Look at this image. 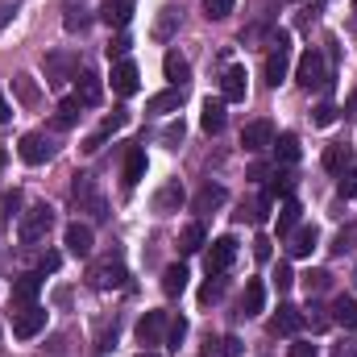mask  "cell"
I'll list each match as a JSON object with an SVG mask.
<instances>
[{
    "label": "cell",
    "instance_id": "obj_13",
    "mask_svg": "<svg viewBox=\"0 0 357 357\" xmlns=\"http://www.w3.org/2000/svg\"><path fill=\"white\" fill-rule=\"evenodd\" d=\"M38 291H42V274H21V278L13 282V307H17V312L29 307V303L38 299Z\"/></svg>",
    "mask_w": 357,
    "mask_h": 357
},
{
    "label": "cell",
    "instance_id": "obj_19",
    "mask_svg": "<svg viewBox=\"0 0 357 357\" xmlns=\"http://www.w3.org/2000/svg\"><path fill=\"white\" fill-rule=\"evenodd\" d=\"M142 178H146V150L129 146V154H125V187H137Z\"/></svg>",
    "mask_w": 357,
    "mask_h": 357
},
{
    "label": "cell",
    "instance_id": "obj_54",
    "mask_svg": "<svg viewBox=\"0 0 357 357\" xmlns=\"http://www.w3.org/2000/svg\"><path fill=\"white\" fill-rule=\"evenodd\" d=\"M59 262H63L59 254H46V258H42V274H46V270H59Z\"/></svg>",
    "mask_w": 357,
    "mask_h": 357
},
{
    "label": "cell",
    "instance_id": "obj_36",
    "mask_svg": "<svg viewBox=\"0 0 357 357\" xmlns=\"http://www.w3.org/2000/svg\"><path fill=\"white\" fill-rule=\"evenodd\" d=\"M13 84H17V96H21V104H29V108L38 104V88H33V79H29V75H17Z\"/></svg>",
    "mask_w": 357,
    "mask_h": 357
},
{
    "label": "cell",
    "instance_id": "obj_12",
    "mask_svg": "<svg viewBox=\"0 0 357 357\" xmlns=\"http://www.w3.org/2000/svg\"><path fill=\"white\" fill-rule=\"evenodd\" d=\"M241 146L245 150H266V146H274V125L270 121H250L245 129H241Z\"/></svg>",
    "mask_w": 357,
    "mask_h": 357
},
{
    "label": "cell",
    "instance_id": "obj_29",
    "mask_svg": "<svg viewBox=\"0 0 357 357\" xmlns=\"http://www.w3.org/2000/svg\"><path fill=\"white\" fill-rule=\"evenodd\" d=\"M175 29H178V8H171V4H167V8L158 13V21H154V38H158V42H167Z\"/></svg>",
    "mask_w": 357,
    "mask_h": 357
},
{
    "label": "cell",
    "instance_id": "obj_3",
    "mask_svg": "<svg viewBox=\"0 0 357 357\" xmlns=\"http://www.w3.org/2000/svg\"><path fill=\"white\" fill-rule=\"evenodd\" d=\"M287 71H291V38L287 33H274V42H270V54H266V84H282L287 79Z\"/></svg>",
    "mask_w": 357,
    "mask_h": 357
},
{
    "label": "cell",
    "instance_id": "obj_43",
    "mask_svg": "<svg viewBox=\"0 0 357 357\" xmlns=\"http://www.w3.org/2000/svg\"><path fill=\"white\" fill-rule=\"evenodd\" d=\"M183 337H187V320H175V324H171V337H167V345H171L175 354H178V345H183Z\"/></svg>",
    "mask_w": 357,
    "mask_h": 357
},
{
    "label": "cell",
    "instance_id": "obj_31",
    "mask_svg": "<svg viewBox=\"0 0 357 357\" xmlns=\"http://www.w3.org/2000/svg\"><path fill=\"white\" fill-rule=\"evenodd\" d=\"M274 154H278V162H287V167L299 162V137H295V133H282V137L274 142Z\"/></svg>",
    "mask_w": 357,
    "mask_h": 357
},
{
    "label": "cell",
    "instance_id": "obj_37",
    "mask_svg": "<svg viewBox=\"0 0 357 357\" xmlns=\"http://www.w3.org/2000/svg\"><path fill=\"white\" fill-rule=\"evenodd\" d=\"M220 295H225V278H208L204 291H199V303H216Z\"/></svg>",
    "mask_w": 357,
    "mask_h": 357
},
{
    "label": "cell",
    "instance_id": "obj_26",
    "mask_svg": "<svg viewBox=\"0 0 357 357\" xmlns=\"http://www.w3.org/2000/svg\"><path fill=\"white\" fill-rule=\"evenodd\" d=\"M316 237H320V233H316V225L295 229V233H291V254H295V258H307V254L316 250Z\"/></svg>",
    "mask_w": 357,
    "mask_h": 357
},
{
    "label": "cell",
    "instance_id": "obj_22",
    "mask_svg": "<svg viewBox=\"0 0 357 357\" xmlns=\"http://www.w3.org/2000/svg\"><path fill=\"white\" fill-rule=\"evenodd\" d=\"M178 204H183V187H178V183H167V187L154 195V212H158V216H171V212H178Z\"/></svg>",
    "mask_w": 357,
    "mask_h": 357
},
{
    "label": "cell",
    "instance_id": "obj_33",
    "mask_svg": "<svg viewBox=\"0 0 357 357\" xmlns=\"http://www.w3.org/2000/svg\"><path fill=\"white\" fill-rule=\"evenodd\" d=\"M162 71H167V79L183 88L187 84V75H191V67H187V59H178V54H167V63H162Z\"/></svg>",
    "mask_w": 357,
    "mask_h": 357
},
{
    "label": "cell",
    "instance_id": "obj_52",
    "mask_svg": "<svg viewBox=\"0 0 357 357\" xmlns=\"http://www.w3.org/2000/svg\"><path fill=\"white\" fill-rule=\"evenodd\" d=\"M250 178H254V183L270 178V167H266V162H254V167H250Z\"/></svg>",
    "mask_w": 357,
    "mask_h": 357
},
{
    "label": "cell",
    "instance_id": "obj_39",
    "mask_svg": "<svg viewBox=\"0 0 357 357\" xmlns=\"http://www.w3.org/2000/svg\"><path fill=\"white\" fill-rule=\"evenodd\" d=\"M291 187H295L291 175H274V183L266 187V199H274V195H291Z\"/></svg>",
    "mask_w": 357,
    "mask_h": 357
},
{
    "label": "cell",
    "instance_id": "obj_21",
    "mask_svg": "<svg viewBox=\"0 0 357 357\" xmlns=\"http://www.w3.org/2000/svg\"><path fill=\"white\" fill-rule=\"evenodd\" d=\"M262 303H266V287H262L258 278H250V282H245V295H241V316H258Z\"/></svg>",
    "mask_w": 357,
    "mask_h": 357
},
{
    "label": "cell",
    "instance_id": "obj_34",
    "mask_svg": "<svg viewBox=\"0 0 357 357\" xmlns=\"http://www.w3.org/2000/svg\"><path fill=\"white\" fill-rule=\"evenodd\" d=\"M345 162H349L345 146H328V150H324V171H333V175H345Z\"/></svg>",
    "mask_w": 357,
    "mask_h": 357
},
{
    "label": "cell",
    "instance_id": "obj_35",
    "mask_svg": "<svg viewBox=\"0 0 357 357\" xmlns=\"http://www.w3.org/2000/svg\"><path fill=\"white\" fill-rule=\"evenodd\" d=\"M233 13V0H204V17L208 21H225Z\"/></svg>",
    "mask_w": 357,
    "mask_h": 357
},
{
    "label": "cell",
    "instance_id": "obj_9",
    "mask_svg": "<svg viewBox=\"0 0 357 357\" xmlns=\"http://www.w3.org/2000/svg\"><path fill=\"white\" fill-rule=\"evenodd\" d=\"M299 328H303V312H299L295 303H282L278 316L270 320V333H274V337H295Z\"/></svg>",
    "mask_w": 357,
    "mask_h": 357
},
{
    "label": "cell",
    "instance_id": "obj_55",
    "mask_svg": "<svg viewBox=\"0 0 357 357\" xmlns=\"http://www.w3.org/2000/svg\"><path fill=\"white\" fill-rule=\"evenodd\" d=\"M333 357H357V349H354V345H337V354H333Z\"/></svg>",
    "mask_w": 357,
    "mask_h": 357
},
{
    "label": "cell",
    "instance_id": "obj_2",
    "mask_svg": "<svg viewBox=\"0 0 357 357\" xmlns=\"http://www.w3.org/2000/svg\"><path fill=\"white\" fill-rule=\"evenodd\" d=\"M125 262L116 258V254H108V258H100V262H91L88 270V282L96 291H112V287H125Z\"/></svg>",
    "mask_w": 357,
    "mask_h": 357
},
{
    "label": "cell",
    "instance_id": "obj_18",
    "mask_svg": "<svg viewBox=\"0 0 357 357\" xmlns=\"http://www.w3.org/2000/svg\"><path fill=\"white\" fill-rule=\"evenodd\" d=\"M225 121H229V116H225V100H212V96H208V100H204V116H199L204 133H212V137H216V133L225 129Z\"/></svg>",
    "mask_w": 357,
    "mask_h": 357
},
{
    "label": "cell",
    "instance_id": "obj_48",
    "mask_svg": "<svg viewBox=\"0 0 357 357\" xmlns=\"http://www.w3.org/2000/svg\"><path fill=\"white\" fill-rule=\"evenodd\" d=\"M354 241H357V229H349V233H341V237H337V245H333V250H337V254H345V250H354Z\"/></svg>",
    "mask_w": 357,
    "mask_h": 357
},
{
    "label": "cell",
    "instance_id": "obj_20",
    "mask_svg": "<svg viewBox=\"0 0 357 357\" xmlns=\"http://www.w3.org/2000/svg\"><path fill=\"white\" fill-rule=\"evenodd\" d=\"M178 104H183V88H167V91H158V96H150L146 100V112H178Z\"/></svg>",
    "mask_w": 357,
    "mask_h": 357
},
{
    "label": "cell",
    "instance_id": "obj_40",
    "mask_svg": "<svg viewBox=\"0 0 357 357\" xmlns=\"http://www.w3.org/2000/svg\"><path fill=\"white\" fill-rule=\"evenodd\" d=\"M17 208H21V191H13V195H0V216H17Z\"/></svg>",
    "mask_w": 357,
    "mask_h": 357
},
{
    "label": "cell",
    "instance_id": "obj_59",
    "mask_svg": "<svg viewBox=\"0 0 357 357\" xmlns=\"http://www.w3.org/2000/svg\"><path fill=\"white\" fill-rule=\"evenodd\" d=\"M354 8H357V0H354Z\"/></svg>",
    "mask_w": 357,
    "mask_h": 357
},
{
    "label": "cell",
    "instance_id": "obj_30",
    "mask_svg": "<svg viewBox=\"0 0 357 357\" xmlns=\"http://www.w3.org/2000/svg\"><path fill=\"white\" fill-rule=\"evenodd\" d=\"M79 108H84V104H79L75 96H71V100H63V104H59V112H54V129H71V125L79 121Z\"/></svg>",
    "mask_w": 357,
    "mask_h": 357
},
{
    "label": "cell",
    "instance_id": "obj_10",
    "mask_svg": "<svg viewBox=\"0 0 357 357\" xmlns=\"http://www.w3.org/2000/svg\"><path fill=\"white\" fill-rule=\"evenodd\" d=\"M162 333H167V312H146L137 320V341L142 345H162Z\"/></svg>",
    "mask_w": 357,
    "mask_h": 357
},
{
    "label": "cell",
    "instance_id": "obj_4",
    "mask_svg": "<svg viewBox=\"0 0 357 357\" xmlns=\"http://www.w3.org/2000/svg\"><path fill=\"white\" fill-rule=\"evenodd\" d=\"M42 328H46V307L29 303V307L13 312V337H17V341H33Z\"/></svg>",
    "mask_w": 357,
    "mask_h": 357
},
{
    "label": "cell",
    "instance_id": "obj_56",
    "mask_svg": "<svg viewBox=\"0 0 357 357\" xmlns=\"http://www.w3.org/2000/svg\"><path fill=\"white\" fill-rule=\"evenodd\" d=\"M8 112H13V108H8V100H4V96H0V125H4V121H8Z\"/></svg>",
    "mask_w": 357,
    "mask_h": 357
},
{
    "label": "cell",
    "instance_id": "obj_1",
    "mask_svg": "<svg viewBox=\"0 0 357 357\" xmlns=\"http://www.w3.org/2000/svg\"><path fill=\"white\" fill-rule=\"evenodd\" d=\"M50 225H54V208H46V204H33L29 212H21V225H17L21 245H38V241H46Z\"/></svg>",
    "mask_w": 357,
    "mask_h": 357
},
{
    "label": "cell",
    "instance_id": "obj_50",
    "mask_svg": "<svg viewBox=\"0 0 357 357\" xmlns=\"http://www.w3.org/2000/svg\"><path fill=\"white\" fill-rule=\"evenodd\" d=\"M162 142H171V146H178V142H183V121H178V125H171V129L162 133Z\"/></svg>",
    "mask_w": 357,
    "mask_h": 357
},
{
    "label": "cell",
    "instance_id": "obj_38",
    "mask_svg": "<svg viewBox=\"0 0 357 357\" xmlns=\"http://www.w3.org/2000/svg\"><path fill=\"white\" fill-rule=\"evenodd\" d=\"M88 25V13H84V4H67V29L75 33V29H84Z\"/></svg>",
    "mask_w": 357,
    "mask_h": 357
},
{
    "label": "cell",
    "instance_id": "obj_8",
    "mask_svg": "<svg viewBox=\"0 0 357 357\" xmlns=\"http://www.w3.org/2000/svg\"><path fill=\"white\" fill-rule=\"evenodd\" d=\"M63 241H67V254L71 258H91V245H96V237H91V225H67V233H63Z\"/></svg>",
    "mask_w": 357,
    "mask_h": 357
},
{
    "label": "cell",
    "instance_id": "obj_23",
    "mask_svg": "<svg viewBox=\"0 0 357 357\" xmlns=\"http://www.w3.org/2000/svg\"><path fill=\"white\" fill-rule=\"evenodd\" d=\"M225 199H229L225 187H220V183H208V187H199V195H195V212H216Z\"/></svg>",
    "mask_w": 357,
    "mask_h": 357
},
{
    "label": "cell",
    "instance_id": "obj_32",
    "mask_svg": "<svg viewBox=\"0 0 357 357\" xmlns=\"http://www.w3.org/2000/svg\"><path fill=\"white\" fill-rule=\"evenodd\" d=\"M178 250H183V254H199V250H204V225H187V229L178 233Z\"/></svg>",
    "mask_w": 357,
    "mask_h": 357
},
{
    "label": "cell",
    "instance_id": "obj_16",
    "mask_svg": "<svg viewBox=\"0 0 357 357\" xmlns=\"http://www.w3.org/2000/svg\"><path fill=\"white\" fill-rule=\"evenodd\" d=\"M71 71H75V59L71 54H50L46 59V84L50 88H63L71 79Z\"/></svg>",
    "mask_w": 357,
    "mask_h": 357
},
{
    "label": "cell",
    "instance_id": "obj_25",
    "mask_svg": "<svg viewBox=\"0 0 357 357\" xmlns=\"http://www.w3.org/2000/svg\"><path fill=\"white\" fill-rule=\"evenodd\" d=\"M75 100H79L84 108H91V104H100V79H96L91 71H84V75L75 79Z\"/></svg>",
    "mask_w": 357,
    "mask_h": 357
},
{
    "label": "cell",
    "instance_id": "obj_46",
    "mask_svg": "<svg viewBox=\"0 0 357 357\" xmlns=\"http://www.w3.org/2000/svg\"><path fill=\"white\" fill-rule=\"evenodd\" d=\"M312 121H316V125H333V121H337V108H333V104L324 100V104L316 108V116H312Z\"/></svg>",
    "mask_w": 357,
    "mask_h": 357
},
{
    "label": "cell",
    "instance_id": "obj_5",
    "mask_svg": "<svg viewBox=\"0 0 357 357\" xmlns=\"http://www.w3.org/2000/svg\"><path fill=\"white\" fill-rule=\"evenodd\" d=\"M295 79H299L303 88H328V71H324V54H320V50H307V54L299 59V67H295Z\"/></svg>",
    "mask_w": 357,
    "mask_h": 357
},
{
    "label": "cell",
    "instance_id": "obj_7",
    "mask_svg": "<svg viewBox=\"0 0 357 357\" xmlns=\"http://www.w3.org/2000/svg\"><path fill=\"white\" fill-rule=\"evenodd\" d=\"M50 154H54V142H50L46 133H25V137H21V158H25L29 167H42Z\"/></svg>",
    "mask_w": 357,
    "mask_h": 357
},
{
    "label": "cell",
    "instance_id": "obj_11",
    "mask_svg": "<svg viewBox=\"0 0 357 357\" xmlns=\"http://www.w3.org/2000/svg\"><path fill=\"white\" fill-rule=\"evenodd\" d=\"M137 79H142L137 63H129V59L112 63V91H116V96H133V91H137Z\"/></svg>",
    "mask_w": 357,
    "mask_h": 357
},
{
    "label": "cell",
    "instance_id": "obj_45",
    "mask_svg": "<svg viewBox=\"0 0 357 357\" xmlns=\"http://www.w3.org/2000/svg\"><path fill=\"white\" fill-rule=\"evenodd\" d=\"M129 46H133V42H129V38H116V42H112V46H108V59H112V63H121V59H125V54H129Z\"/></svg>",
    "mask_w": 357,
    "mask_h": 357
},
{
    "label": "cell",
    "instance_id": "obj_27",
    "mask_svg": "<svg viewBox=\"0 0 357 357\" xmlns=\"http://www.w3.org/2000/svg\"><path fill=\"white\" fill-rule=\"evenodd\" d=\"M333 320H337L345 333H349V328H357V303L349 299V295H341V299L333 303Z\"/></svg>",
    "mask_w": 357,
    "mask_h": 357
},
{
    "label": "cell",
    "instance_id": "obj_58",
    "mask_svg": "<svg viewBox=\"0 0 357 357\" xmlns=\"http://www.w3.org/2000/svg\"><path fill=\"white\" fill-rule=\"evenodd\" d=\"M137 357H154V354H137Z\"/></svg>",
    "mask_w": 357,
    "mask_h": 357
},
{
    "label": "cell",
    "instance_id": "obj_6",
    "mask_svg": "<svg viewBox=\"0 0 357 357\" xmlns=\"http://www.w3.org/2000/svg\"><path fill=\"white\" fill-rule=\"evenodd\" d=\"M233 258H237V241L233 237H216L208 245V274H225L233 266Z\"/></svg>",
    "mask_w": 357,
    "mask_h": 357
},
{
    "label": "cell",
    "instance_id": "obj_42",
    "mask_svg": "<svg viewBox=\"0 0 357 357\" xmlns=\"http://www.w3.org/2000/svg\"><path fill=\"white\" fill-rule=\"evenodd\" d=\"M341 199H357V171L341 175Z\"/></svg>",
    "mask_w": 357,
    "mask_h": 357
},
{
    "label": "cell",
    "instance_id": "obj_14",
    "mask_svg": "<svg viewBox=\"0 0 357 357\" xmlns=\"http://www.w3.org/2000/svg\"><path fill=\"white\" fill-rule=\"evenodd\" d=\"M129 17H133V0H104L100 4V21L112 25V29H125Z\"/></svg>",
    "mask_w": 357,
    "mask_h": 357
},
{
    "label": "cell",
    "instance_id": "obj_49",
    "mask_svg": "<svg viewBox=\"0 0 357 357\" xmlns=\"http://www.w3.org/2000/svg\"><path fill=\"white\" fill-rule=\"evenodd\" d=\"M254 258H258V262H270V237H258V241H254Z\"/></svg>",
    "mask_w": 357,
    "mask_h": 357
},
{
    "label": "cell",
    "instance_id": "obj_17",
    "mask_svg": "<svg viewBox=\"0 0 357 357\" xmlns=\"http://www.w3.org/2000/svg\"><path fill=\"white\" fill-rule=\"evenodd\" d=\"M220 100H225V104L245 100V67H229V71H225V79H220Z\"/></svg>",
    "mask_w": 357,
    "mask_h": 357
},
{
    "label": "cell",
    "instance_id": "obj_15",
    "mask_svg": "<svg viewBox=\"0 0 357 357\" xmlns=\"http://www.w3.org/2000/svg\"><path fill=\"white\" fill-rule=\"evenodd\" d=\"M125 121H129V112H125V108H116V112H112V116H108V121H104V125H100V129L88 137V146H84V150H88V154H96V150H100V146H104L116 129H125Z\"/></svg>",
    "mask_w": 357,
    "mask_h": 357
},
{
    "label": "cell",
    "instance_id": "obj_41",
    "mask_svg": "<svg viewBox=\"0 0 357 357\" xmlns=\"http://www.w3.org/2000/svg\"><path fill=\"white\" fill-rule=\"evenodd\" d=\"M324 287H328V270H312L307 274V295H320Z\"/></svg>",
    "mask_w": 357,
    "mask_h": 357
},
{
    "label": "cell",
    "instance_id": "obj_47",
    "mask_svg": "<svg viewBox=\"0 0 357 357\" xmlns=\"http://www.w3.org/2000/svg\"><path fill=\"white\" fill-rule=\"evenodd\" d=\"M291 357H320V354H316L312 341H295V345H291Z\"/></svg>",
    "mask_w": 357,
    "mask_h": 357
},
{
    "label": "cell",
    "instance_id": "obj_28",
    "mask_svg": "<svg viewBox=\"0 0 357 357\" xmlns=\"http://www.w3.org/2000/svg\"><path fill=\"white\" fill-rule=\"evenodd\" d=\"M295 225H299V204L287 195V199H282V208H278V237L295 233Z\"/></svg>",
    "mask_w": 357,
    "mask_h": 357
},
{
    "label": "cell",
    "instance_id": "obj_44",
    "mask_svg": "<svg viewBox=\"0 0 357 357\" xmlns=\"http://www.w3.org/2000/svg\"><path fill=\"white\" fill-rule=\"evenodd\" d=\"M291 282H295V270H291V266L274 270V287H278V291H291Z\"/></svg>",
    "mask_w": 357,
    "mask_h": 357
},
{
    "label": "cell",
    "instance_id": "obj_24",
    "mask_svg": "<svg viewBox=\"0 0 357 357\" xmlns=\"http://www.w3.org/2000/svg\"><path fill=\"white\" fill-rule=\"evenodd\" d=\"M187 278H191V274H187V266H183V262L167 266V270H162V291L175 299V295H183V291H187Z\"/></svg>",
    "mask_w": 357,
    "mask_h": 357
},
{
    "label": "cell",
    "instance_id": "obj_57",
    "mask_svg": "<svg viewBox=\"0 0 357 357\" xmlns=\"http://www.w3.org/2000/svg\"><path fill=\"white\" fill-rule=\"evenodd\" d=\"M4 162H8V154H4V150H0V171H4Z\"/></svg>",
    "mask_w": 357,
    "mask_h": 357
},
{
    "label": "cell",
    "instance_id": "obj_53",
    "mask_svg": "<svg viewBox=\"0 0 357 357\" xmlns=\"http://www.w3.org/2000/svg\"><path fill=\"white\" fill-rule=\"evenodd\" d=\"M225 357H241V341L237 337H225Z\"/></svg>",
    "mask_w": 357,
    "mask_h": 357
},
{
    "label": "cell",
    "instance_id": "obj_51",
    "mask_svg": "<svg viewBox=\"0 0 357 357\" xmlns=\"http://www.w3.org/2000/svg\"><path fill=\"white\" fill-rule=\"evenodd\" d=\"M303 320H307V324H312V328H316V333H320V328H324V324H328V316H320V307H312V316H303Z\"/></svg>",
    "mask_w": 357,
    "mask_h": 357
}]
</instances>
